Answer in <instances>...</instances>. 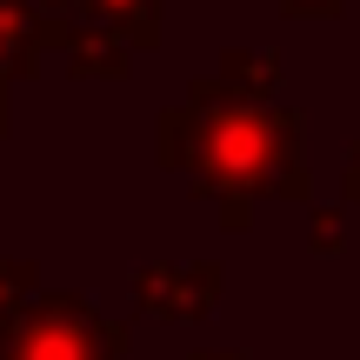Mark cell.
<instances>
[{"label": "cell", "mask_w": 360, "mask_h": 360, "mask_svg": "<svg viewBox=\"0 0 360 360\" xmlns=\"http://www.w3.org/2000/svg\"><path fill=\"white\" fill-rule=\"evenodd\" d=\"M160 167L187 174L193 200H307V114L274 101H240L220 74L193 80L187 101L160 114Z\"/></svg>", "instance_id": "obj_1"}, {"label": "cell", "mask_w": 360, "mask_h": 360, "mask_svg": "<svg viewBox=\"0 0 360 360\" xmlns=\"http://www.w3.org/2000/svg\"><path fill=\"white\" fill-rule=\"evenodd\" d=\"M127 327L80 294H40L0 314V360H120Z\"/></svg>", "instance_id": "obj_2"}, {"label": "cell", "mask_w": 360, "mask_h": 360, "mask_svg": "<svg viewBox=\"0 0 360 360\" xmlns=\"http://www.w3.org/2000/svg\"><path fill=\"white\" fill-rule=\"evenodd\" d=\"M227 294V267L220 260H147L134 274V307L174 327H200Z\"/></svg>", "instance_id": "obj_3"}, {"label": "cell", "mask_w": 360, "mask_h": 360, "mask_svg": "<svg viewBox=\"0 0 360 360\" xmlns=\"http://www.w3.org/2000/svg\"><path fill=\"white\" fill-rule=\"evenodd\" d=\"M53 47L67 53V74L74 80H120L127 74V53H134V40L127 34H114V27H101V20H60L53 13Z\"/></svg>", "instance_id": "obj_4"}, {"label": "cell", "mask_w": 360, "mask_h": 360, "mask_svg": "<svg viewBox=\"0 0 360 360\" xmlns=\"http://www.w3.org/2000/svg\"><path fill=\"white\" fill-rule=\"evenodd\" d=\"M53 47V13L40 0H0V80H27Z\"/></svg>", "instance_id": "obj_5"}, {"label": "cell", "mask_w": 360, "mask_h": 360, "mask_svg": "<svg viewBox=\"0 0 360 360\" xmlns=\"http://www.w3.org/2000/svg\"><path fill=\"white\" fill-rule=\"evenodd\" d=\"M220 80H227L240 101H274V87H281V53L274 47H227L220 53Z\"/></svg>", "instance_id": "obj_6"}, {"label": "cell", "mask_w": 360, "mask_h": 360, "mask_svg": "<svg viewBox=\"0 0 360 360\" xmlns=\"http://www.w3.org/2000/svg\"><path fill=\"white\" fill-rule=\"evenodd\" d=\"M94 20L101 27H114V34H127L141 53H154L160 47V0H94Z\"/></svg>", "instance_id": "obj_7"}, {"label": "cell", "mask_w": 360, "mask_h": 360, "mask_svg": "<svg viewBox=\"0 0 360 360\" xmlns=\"http://www.w3.org/2000/svg\"><path fill=\"white\" fill-rule=\"evenodd\" d=\"M34 287H40V267H34V260H13V254H0V314L27 307V300H34Z\"/></svg>", "instance_id": "obj_8"}, {"label": "cell", "mask_w": 360, "mask_h": 360, "mask_svg": "<svg viewBox=\"0 0 360 360\" xmlns=\"http://www.w3.org/2000/svg\"><path fill=\"white\" fill-rule=\"evenodd\" d=\"M307 247L321 260H334L340 247H347V214H340V207H314V233H307Z\"/></svg>", "instance_id": "obj_9"}, {"label": "cell", "mask_w": 360, "mask_h": 360, "mask_svg": "<svg viewBox=\"0 0 360 360\" xmlns=\"http://www.w3.org/2000/svg\"><path fill=\"white\" fill-rule=\"evenodd\" d=\"M281 13L287 20H334L340 0H281Z\"/></svg>", "instance_id": "obj_10"}, {"label": "cell", "mask_w": 360, "mask_h": 360, "mask_svg": "<svg viewBox=\"0 0 360 360\" xmlns=\"http://www.w3.org/2000/svg\"><path fill=\"white\" fill-rule=\"evenodd\" d=\"M340 193H347V200H360V141H354L347 167H340Z\"/></svg>", "instance_id": "obj_11"}, {"label": "cell", "mask_w": 360, "mask_h": 360, "mask_svg": "<svg viewBox=\"0 0 360 360\" xmlns=\"http://www.w3.org/2000/svg\"><path fill=\"white\" fill-rule=\"evenodd\" d=\"M40 7H47V13H60V20H67V13H94V0H40Z\"/></svg>", "instance_id": "obj_12"}, {"label": "cell", "mask_w": 360, "mask_h": 360, "mask_svg": "<svg viewBox=\"0 0 360 360\" xmlns=\"http://www.w3.org/2000/svg\"><path fill=\"white\" fill-rule=\"evenodd\" d=\"M193 360H254V354H247V347H200Z\"/></svg>", "instance_id": "obj_13"}, {"label": "cell", "mask_w": 360, "mask_h": 360, "mask_svg": "<svg viewBox=\"0 0 360 360\" xmlns=\"http://www.w3.org/2000/svg\"><path fill=\"white\" fill-rule=\"evenodd\" d=\"M0 134H7V80H0Z\"/></svg>", "instance_id": "obj_14"}]
</instances>
